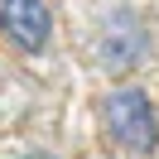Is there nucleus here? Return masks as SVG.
I'll return each instance as SVG.
<instances>
[{
  "label": "nucleus",
  "instance_id": "f257e3e1",
  "mask_svg": "<svg viewBox=\"0 0 159 159\" xmlns=\"http://www.w3.org/2000/svg\"><path fill=\"white\" fill-rule=\"evenodd\" d=\"M101 125H106L111 145H120L125 154L149 159L159 149V106L145 87H116L101 97Z\"/></svg>",
  "mask_w": 159,
  "mask_h": 159
},
{
  "label": "nucleus",
  "instance_id": "f03ea898",
  "mask_svg": "<svg viewBox=\"0 0 159 159\" xmlns=\"http://www.w3.org/2000/svg\"><path fill=\"white\" fill-rule=\"evenodd\" d=\"M92 53L106 72H135L149 53V20L135 10V5H111L97 20V34H92Z\"/></svg>",
  "mask_w": 159,
  "mask_h": 159
},
{
  "label": "nucleus",
  "instance_id": "7ed1b4c3",
  "mask_svg": "<svg viewBox=\"0 0 159 159\" xmlns=\"http://www.w3.org/2000/svg\"><path fill=\"white\" fill-rule=\"evenodd\" d=\"M0 39L15 53H48L53 43V10L48 0H0Z\"/></svg>",
  "mask_w": 159,
  "mask_h": 159
},
{
  "label": "nucleus",
  "instance_id": "20e7f679",
  "mask_svg": "<svg viewBox=\"0 0 159 159\" xmlns=\"http://www.w3.org/2000/svg\"><path fill=\"white\" fill-rule=\"evenodd\" d=\"M20 159H58V154H48V149H34V154H20Z\"/></svg>",
  "mask_w": 159,
  "mask_h": 159
}]
</instances>
